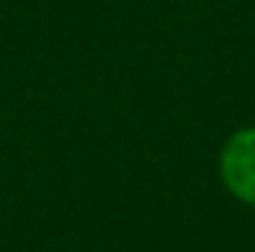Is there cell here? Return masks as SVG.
I'll list each match as a JSON object with an SVG mask.
<instances>
[{
  "instance_id": "1",
  "label": "cell",
  "mask_w": 255,
  "mask_h": 252,
  "mask_svg": "<svg viewBox=\"0 0 255 252\" xmlns=\"http://www.w3.org/2000/svg\"><path fill=\"white\" fill-rule=\"evenodd\" d=\"M217 172L232 199L255 208V125L229 133L217 157Z\"/></svg>"
}]
</instances>
